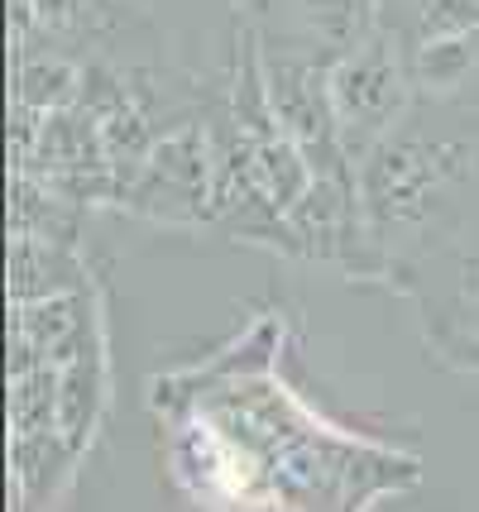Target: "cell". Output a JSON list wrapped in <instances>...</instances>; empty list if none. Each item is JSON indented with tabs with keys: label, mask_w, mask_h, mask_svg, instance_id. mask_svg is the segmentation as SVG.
I'll list each match as a JSON object with an SVG mask.
<instances>
[]
</instances>
